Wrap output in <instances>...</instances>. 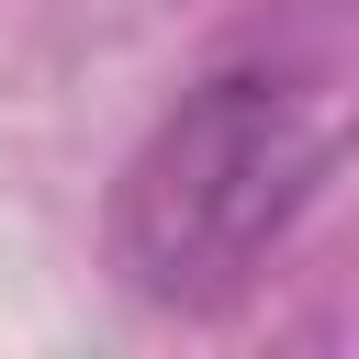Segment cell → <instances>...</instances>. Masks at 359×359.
Returning <instances> with one entry per match:
<instances>
[{
	"label": "cell",
	"instance_id": "cell-1",
	"mask_svg": "<svg viewBox=\"0 0 359 359\" xmlns=\"http://www.w3.org/2000/svg\"><path fill=\"white\" fill-rule=\"evenodd\" d=\"M325 112L280 67L191 79L112 180L101 258L146 314H236L325 191Z\"/></svg>",
	"mask_w": 359,
	"mask_h": 359
}]
</instances>
